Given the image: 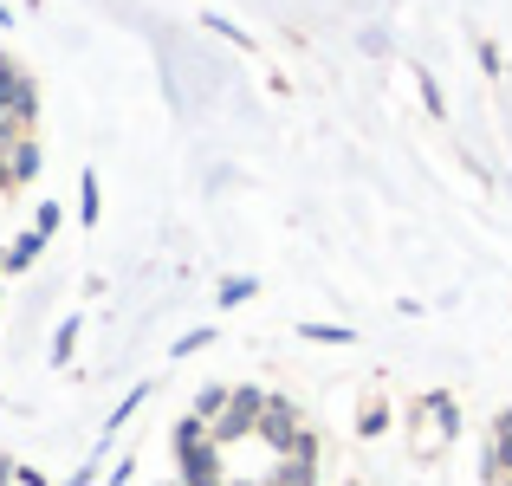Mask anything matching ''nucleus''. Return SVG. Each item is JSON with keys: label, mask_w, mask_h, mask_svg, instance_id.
<instances>
[{"label": "nucleus", "mask_w": 512, "mask_h": 486, "mask_svg": "<svg viewBox=\"0 0 512 486\" xmlns=\"http://www.w3.org/2000/svg\"><path fill=\"white\" fill-rule=\"evenodd\" d=\"M39 247H46V234H39V227H33V234H26V240H20V247H13V253H7V260H0V273H7V266H13V273H20V266H26V260H33V253H39Z\"/></svg>", "instance_id": "nucleus-1"}, {"label": "nucleus", "mask_w": 512, "mask_h": 486, "mask_svg": "<svg viewBox=\"0 0 512 486\" xmlns=\"http://www.w3.org/2000/svg\"><path fill=\"white\" fill-rule=\"evenodd\" d=\"M247 292H253V279H227V286H221V299H227V305H240Z\"/></svg>", "instance_id": "nucleus-2"}, {"label": "nucleus", "mask_w": 512, "mask_h": 486, "mask_svg": "<svg viewBox=\"0 0 512 486\" xmlns=\"http://www.w3.org/2000/svg\"><path fill=\"white\" fill-rule=\"evenodd\" d=\"M350 486H357V480H350Z\"/></svg>", "instance_id": "nucleus-3"}]
</instances>
